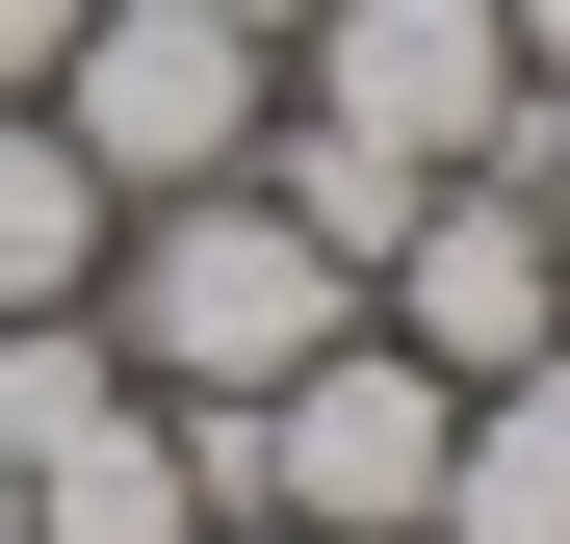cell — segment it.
Wrapping results in <instances>:
<instances>
[{"label":"cell","instance_id":"8","mask_svg":"<svg viewBox=\"0 0 570 544\" xmlns=\"http://www.w3.org/2000/svg\"><path fill=\"white\" fill-rule=\"evenodd\" d=\"M52 52H78V0H0V105H27V78H52Z\"/></svg>","mask_w":570,"mask_h":544},{"label":"cell","instance_id":"13","mask_svg":"<svg viewBox=\"0 0 570 544\" xmlns=\"http://www.w3.org/2000/svg\"><path fill=\"white\" fill-rule=\"evenodd\" d=\"M0 544H27V467H0Z\"/></svg>","mask_w":570,"mask_h":544},{"label":"cell","instance_id":"1","mask_svg":"<svg viewBox=\"0 0 570 544\" xmlns=\"http://www.w3.org/2000/svg\"><path fill=\"white\" fill-rule=\"evenodd\" d=\"M105 337H130V389L208 415V389H285L312 337H363V259L234 156V181H156V208L105 234Z\"/></svg>","mask_w":570,"mask_h":544},{"label":"cell","instance_id":"10","mask_svg":"<svg viewBox=\"0 0 570 544\" xmlns=\"http://www.w3.org/2000/svg\"><path fill=\"white\" fill-rule=\"evenodd\" d=\"M519 181H544V259H570V105H544V156H519Z\"/></svg>","mask_w":570,"mask_h":544},{"label":"cell","instance_id":"9","mask_svg":"<svg viewBox=\"0 0 570 544\" xmlns=\"http://www.w3.org/2000/svg\"><path fill=\"white\" fill-rule=\"evenodd\" d=\"M519 78H544V105H570V0H519Z\"/></svg>","mask_w":570,"mask_h":544},{"label":"cell","instance_id":"2","mask_svg":"<svg viewBox=\"0 0 570 544\" xmlns=\"http://www.w3.org/2000/svg\"><path fill=\"white\" fill-rule=\"evenodd\" d=\"M27 105L105 156V208H156V181H234L285 130V52L234 27V0H78V52L27 78Z\"/></svg>","mask_w":570,"mask_h":544},{"label":"cell","instance_id":"11","mask_svg":"<svg viewBox=\"0 0 570 544\" xmlns=\"http://www.w3.org/2000/svg\"><path fill=\"white\" fill-rule=\"evenodd\" d=\"M234 27H259V52H285V27H312V0H234Z\"/></svg>","mask_w":570,"mask_h":544},{"label":"cell","instance_id":"7","mask_svg":"<svg viewBox=\"0 0 570 544\" xmlns=\"http://www.w3.org/2000/svg\"><path fill=\"white\" fill-rule=\"evenodd\" d=\"M105 156H78L52 105H0V311H105Z\"/></svg>","mask_w":570,"mask_h":544},{"label":"cell","instance_id":"3","mask_svg":"<svg viewBox=\"0 0 570 544\" xmlns=\"http://www.w3.org/2000/svg\"><path fill=\"white\" fill-rule=\"evenodd\" d=\"M285 78H312V130L415 156V181H466V156H544L519 0H312V27H285Z\"/></svg>","mask_w":570,"mask_h":544},{"label":"cell","instance_id":"4","mask_svg":"<svg viewBox=\"0 0 570 544\" xmlns=\"http://www.w3.org/2000/svg\"><path fill=\"white\" fill-rule=\"evenodd\" d=\"M363 311H390L441 389H493V363H544L570 337V259H544V181L519 156H466V181H415V234L363 259Z\"/></svg>","mask_w":570,"mask_h":544},{"label":"cell","instance_id":"6","mask_svg":"<svg viewBox=\"0 0 570 544\" xmlns=\"http://www.w3.org/2000/svg\"><path fill=\"white\" fill-rule=\"evenodd\" d=\"M27 544H208V467H181V415H78L52 467H27Z\"/></svg>","mask_w":570,"mask_h":544},{"label":"cell","instance_id":"5","mask_svg":"<svg viewBox=\"0 0 570 544\" xmlns=\"http://www.w3.org/2000/svg\"><path fill=\"white\" fill-rule=\"evenodd\" d=\"M415 544H570V337L466 389V441H441V518H415Z\"/></svg>","mask_w":570,"mask_h":544},{"label":"cell","instance_id":"12","mask_svg":"<svg viewBox=\"0 0 570 544\" xmlns=\"http://www.w3.org/2000/svg\"><path fill=\"white\" fill-rule=\"evenodd\" d=\"M208 544H312V518H208Z\"/></svg>","mask_w":570,"mask_h":544}]
</instances>
